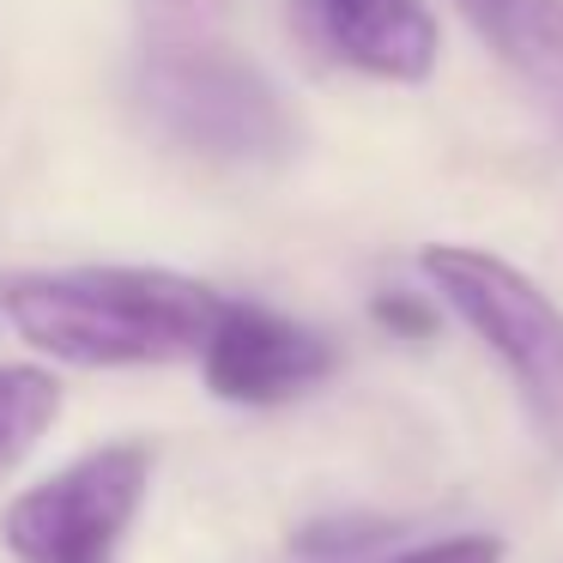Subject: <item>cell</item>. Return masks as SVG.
I'll return each instance as SVG.
<instances>
[{
  "instance_id": "7a4b0ae2",
  "label": "cell",
  "mask_w": 563,
  "mask_h": 563,
  "mask_svg": "<svg viewBox=\"0 0 563 563\" xmlns=\"http://www.w3.org/2000/svg\"><path fill=\"white\" fill-rule=\"evenodd\" d=\"M134 98L170 146L224 164H267L297 146V115L267 74L212 37L152 43Z\"/></svg>"
},
{
  "instance_id": "5b68a950",
  "label": "cell",
  "mask_w": 563,
  "mask_h": 563,
  "mask_svg": "<svg viewBox=\"0 0 563 563\" xmlns=\"http://www.w3.org/2000/svg\"><path fill=\"white\" fill-rule=\"evenodd\" d=\"M200 376L231 406H285L333 376V345L267 303L224 297L219 321L200 345Z\"/></svg>"
},
{
  "instance_id": "ba28073f",
  "label": "cell",
  "mask_w": 563,
  "mask_h": 563,
  "mask_svg": "<svg viewBox=\"0 0 563 563\" xmlns=\"http://www.w3.org/2000/svg\"><path fill=\"white\" fill-rule=\"evenodd\" d=\"M62 412V382L37 364H0V473H13Z\"/></svg>"
},
{
  "instance_id": "30bf717a",
  "label": "cell",
  "mask_w": 563,
  "mask_h": 563,
  "mask_svg": "<svg viewBox=\"0 0 563 563\" xmlns=\"http://www.w3.org/2000/svg\"><path fill=\"white\" fill-rule=\"evenodd\" d=\"M388 563H503V539L497 533H449L430 539V545H412Z\"/></svg>"
},
{
  "instance_id": "52a82bcc",
  "label": "cell",
  "mask_w": 563,
  "mask_h": 563,
  "mask_svg": "<svg viewBox=\"0 0 563 563\" xmlns=\"http://www.w3.org/2000/svg\"><path fill=\"white\" fill-rule=\"evenodd\" d=\"M497 67L563 134V0H454Z\"/></svg>"
},
{
  "instance_id": "277c9868",
  "label": "cell",
  "mask_w": 563,
  "mask_h": 563,
  "mask_svg": "<svg viewBox=\"0 0 563 563\" xmlns=\"http://www.w3.org/2000/svg\"><path fill=\"white\" fill-rule=\"evenodd\" d=\"M152 485L146 442H103L74 466L19 490L0 515V545L19 563H115Z\"/></svg>"
},
{
  "instance_id": "9c48e42d",
  "label": "cell",
  "mask_w": 563,
  "mask_h": 563,
  "mask_svg": "<svg viewBox=\"0 0 563 563\" xmlns=\"http://www.w3.org/2000/svg\"><path fill=\"white\" fill-rule=\"evenodd\" d=\"M146 19L152 43H188V37H212L224 0H134Z\"/></svg>"
},
{
  "instance_id": "8fae6325",
  "label": "cell",
  "mask_w": 563,
  "mask_h": 563,
  "mask_svg": "<svg viewBox=\"0 0 563 563\" xmlns=\"http://www.w3.org/2000/svg\"><path fill=\"white\" fill-rule=\"evenodd\" d=\"M376 321L388 333H400V340H424V333L437 328L430 303H418V297H406V291H382L376 297Z\"/></svg>"
},
{
  "instance_id": "6da1fadb",
  "label": "cell",
  "mask_w": 563,
  "mask_h": 563,
  "mask_svg": "<svg viewBox=\"0 0 563 563\" xmlns=\"http://www.w3.org/2000/svg\"><path fill=\"white\" fill-rule=\"evenodd\" d=\"M0 309L19 340L55 364L134 369L200 357L224 297L164 267H62L7 279Z\"/></svg>"
},
{
  "instance_id": "3957f363",
  "label": "cell",
  "mask_w": 563,
  "mask_h": 563,
  "mask_svg": "<svg viewBox=\"0 0 563 563\" xmlns=\"http://www.w3.org/2000/svg\"><path fill=\"white\" fill-rule=\"evenodd\" d=\"M424 279L478 333V345L503 364L521 406L533 412L539 437L563 454V309L521 267L466 243H430Z\"/></svg>"
},
{
  "instance_id": "8992f818",
  "label": "cell",
  "mask_w": 563,
  "mask_h": 563,
  "mask_svg": "<svg viewBox=\"0 0 563 563\" xmlns=\"http://www.w3.org/2000/svg\"><path fill=\"white\" fill-rule=\"evenodd\" d=\"M309 37L352 74L424 86L437 74L442 31L424 0H297Z\"/></svg>"
}]
</instances>
